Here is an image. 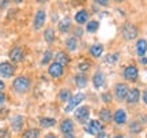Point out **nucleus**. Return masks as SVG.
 <instances>
[{"label": "nucleus", "mask_w": 147, "mask_h": 138, "mask_svg": "<svg viewBox=\"0 0 147 138\" xmlns=\"http://www.w3.org/2000/svg\"><path fill=\"white\" fill-rule=\"evenodd\" d=\"M102 100H104V101H110V96L106 93V94L102 96Z\"/></svg>", "instance_id": "72a5a7b5"}, {"label": "nucleus", "mask_w": 147, "mask_h": 138, "mask_svg": "<svg viewBox=\"0 0 147 138\" xmlns=\"http://www.w3.org/2000/svg\"><path fill=\"white\" fill-rule=\"evenodd\" d=\"M104 82H105V77L102 75V73H97L93 77V85L95 88H101V86L104 85Z\"/></svg>", "instance_id": "a211bd4d"}, {"label": "nucleus", "mask_w": 147, "mask_h": 138, "mask_svg": "<svg viewBox=\"0 0 147 138\" xmlns=\"http://www.w3.org/2000/svg\"><path fill=\"white\" fill-rule=\"evenodd\" d=\"M55 59H56V63L61 64V66H64V64H67L69 62V58L64 52H59L57 55L55 56Z\"/></svg>", "instance_id": "6ab92c4d"}, {"label": "nucleus", "mask_w": 147, "mask_h": 138, "mask_svg": "<svg viewBox=\"0 0 147 138\" xmlns=\"http://www.w3.org/2000/svg\"><path fill=\"white\" fill-rule=\"evenodd\" d=\"M44 37H45V40H47L48 43H52L53 40H55V32H53V29H47L45 30V33H44Z\"/></svg>", "instance_id": "a878e982"}, {"label": "nucleus", "mask_w": 147, "mask_h": 138, "mask_svg": "<svg viewBox=\"0 0 147 138\" xmlns=\"http://www.w3.org/2000/svg\"><path fill=\"white\" fill-rule=\"evenodd\" d=\"M113 119H115V122L117 123V124H123V123H125V120H127L125 112L123 111V109H119V111H116V114H115V116H113Z\"/></svg>", "instance_id": "dca6fc26"}, {"label": "nucleus", "mask_w": 147, "mask_h": 138, "mask_svg": "<svg viewBox=\"0 0 147 138\" xmlns=\"http://www.w3.org/2000/svg\"><path fill=\"white\" fill-rule=\"evenodd\" d=\"M98 3H100V4H102V5H106V4H108V1H98Z\"/></svg>", "instance_id": "37998d69"}, {"label": "nucleus", "mask_w": 147, "mask_h": 138, "mask_svg": "<svg viewBox=\"0 0 147 138\" xmlns=\"http://www.w3.org/2000/svg\"><path fill=\"white\" fill-rule=\"evenodd\" d=\"M139 97H140L139 89H131V90H128V94H127L125 99L128 103H138Z\"/></svg>", "instance_id": "ddd939ff"}, {"label": "nucleus", "mask_w": 147, "mask_h": 138, "mask_svg": "<svg viewBox=\"0 0 147 138\" xmlns=\"http://www.w3.org/2000/svg\"><path fill=\"white\" fill-rule=\"evenodd\" d=\"M97 29H98V22L97 21H91L87 23V30L89 32H95Z\"/></svg>", "instance_id": "c85d7f7f"}, {"label": "nucleus", "mask_w": 147, "mask_h": 138, "mask_svg": "<svg viewBox=\"0 0 147 138\" xmlns=\"http://www.w3.org/2000/svg\"><path fill=\"white\" fill-rule=\"evenodd\" d=\"M45 138H56V135H53V134H48Z\"/></svg>", "instance_id": "ea45409f"}, {"label": "nucleus", "mask_w": 147, "mask_h": 138, "mask_svg": "<svg viewBox=\"0 0 147 138\" xmlns=\"http://www.w3.org/2000/svg\"><path fill=\"white\" fill-rule=\"evenodd\" d=\"M60 130H61L64 134H72V131H74V123H72V120H69V119L63 120V122L60 123Z\"/></svg>", "instance_id": "f8f14e48"}, {"label": "nucleus", "mask_w": 147, "mask_h": 138, "mask_svg": "<svg viewBox=\"0 0 147 138\" xmlns=\"http://www.w3.org/2000/svg\"><path fill=\"white\" fill-rule=\"evenodd\" d=\"M143 100H144V103L147 104V90L144 92V93H143Z\"/></svg>", "instance_id": "4c0bfd02"}, {"label": "nucleus", "mask_w": 147, "mask_h": 138, "mask_svg": "<svg viewBox=\"0 0 147 138\" xmlns=\"http://www.w3.org/2000/svg\"><path fill=\"white\" fill-rule=\"evenodd\" d=\"M10 59L12 62H22L23 60V51H22L21 48H14V49H11L10 52Z\"/></svg>", "instance_id": "9b49d317"}, {"label": "nucleus", "mask_w": 147, "mask_h": 138, "mask_svg": "<svg viewBox=\"0 0 147 138\" xmlns=\"http://www.w3.org/2000/svg\"><path fill=\"white\" fill-rule=\"evenodd\" d=\"M12 88L14 90L18 92V93H26L30 88V80L26 78V77H18L15 78L14 84H12Z\"/></svg>", "instance_id": "f257e3e1"}, {"label": "nucleus", "mask_w": 147, "mask_h": 138, "mask_svg": "<svg viewBox=\"0 0 147 138\" xmlns=\"http://www.w3.org/2000/svg\"><path fill=\"white\" fill-rule=\"evenodd\" d=\"M51 58H52V52H51V51H47V52H45V55H44V58H42V64L49 63Z\"/></svg>", "instance_id": "7c9ffc66"}, {"label": "nucleus", "mask_w": 147, "mask_h": 138, "mask_svg": "<svg viewBox=\"0 0 147 138\" xmlns=\"http://www.w3.org/2000/svg\"><path fill=\"white\" fill-rule=\"evenodd\" d=\"M102 51H104V47H102L101 44H95V45H93V47L90 48V53H91L94 58H98V56H101Z\"/></svg>", "instance_id": "412c9836"}, {"label": "nucleus", "mask_w": 147, "mask_h": 138, "mask_svg": "<svg viewBox=\"0 0 147 138\" xmlns=\"http://www.w3.org/2000/svg\"><path fill=\"white\" fill-rule=\"evenodd\" d=\"M44 23H45V12L42 10L37 11L36 16H34V29H41L44 26Z\"/></svg>", "instance_id": "1a4fd4ad"}, {"label": "nucleus", "mask_w": 147, "mask_h": 138, "mask_svg": "<svg viewBox=\"0 0 147 138\" xmlns=\"http://www.w3.org/2000/svg\"><path fill=\"white\" fill-rule=\"evenodd\" d=\"M65 138H75L72 134H65Z\"/></svg>", "instance_id": "79ce46f5"}, {"label": "nucleus", "mask_w": 147, "mask_h": 138, "mask_svg": "<svg viewBox=\"0 0 147 138\" xmlns=\"http://www.w3.org/2000/svg\"><path fill=\"white\" fill-rule=\"evenodd\" d=\"M67 48L69 51H75L76 49V40L75 38H68L67 40Z\"/></svg>", "instance_id": "cd10ccee"}, {"label": "nucleus", "mask_w": 147, "mask_h": 138, "mask_svg": "<svg viewBox=\"0 0 147 138\" xmlns=\"http://www.w3.org/2000/svg\"><path fill=\"white\" fill-rule=\"evenodd\" d=\"M84 100V94L83 93H76V94H74L71 99H69V103H68V105L65 107V111L67 112H71L75 108L76 105H79L82 101Z\"/></svg>", "instance_id": "f03ea898"}, {"label": "nucleus", "mask_w": 147, "mask_h": 138, "mask_svg": "<svg viewBox=\"0 0 147 138\" xmlns=\"http://www.w3.org/2000/svg\"><path fill=\"white\" fill-rule=\"evenodd\" d=\"M147 51V43L146 40H139L136 43V53L139 56H144V53Z\"/></svg>", "instance_id": "2eb2a0df"}, {"label": "nucleus", "mask_w": 147, "mask_h": 138, "mask_svg": "<svg viewBox=\"0 0 147 138\" xmlns=\"http://www.w3.org/2000/svg\"><path fill=\"white\" fill-rule=\"evenodd\" d=\"M117 58H119V55H116V53H113V55H109V56H106V62L108 63H115L116 60H117Z\"/></svg>", "instance_id": "2f4dec72"}, {"label": "nucleus", "mask_w": 147, "mask_h": 138, "mask_svg": "<svg viewBox=\"0 0 147 138\" xmlns=\"http://www.w3.org/2000/svg\"><path fill=\"white\" fill-rule=\"evenodd\" d=\"M87 18H89V14H87V11H84V10H80L75 14V21L78 22V23L87 22Z\"/></svg>", "instance_id": "f3484780"}, {"label": "nucleus", "mask_w": 147, "mask_h": 138, "mask_svg": "<svg viewBox=\"0 0 147 138\" xmlns=\"http://www.w3.org/2000/svg\"><path fill=\"white\" fill-rule=\"evenodd\" d=\"M14 66L8 62H4V63H0V77H3V78H10L11 75L14 74Z\"/></svg>", "instance_id": "7ed1b4c3"}, {"label": "nucleus", "mask_w": 147, "mask_h": 138, "mask_svg": "<svg viewBox=\"0 0 147 138\" xmlns=\"http://www.w3.org/2000/svg\"><path fill=\"white\" fill-rule=\"evenodd\" d=\"M75 116L78 119L79 122H86L87 119H89V108L87 107H80L78 108V111L75 112Z\"/></svg>", "instance_id": "9d476101"}, {"label": "nucleus", "mask_w": 147, "mask_h": 138, "mask_svg": "<svg viewBox=\"0 0 147 138\" xmlns=\"http://www.w3.org/2000/svg\"><path fill=\"white\" fill-rule=\"evenodd\" d=\"M123 36H124L127 40H134V38H136V36H138V29L134 26V25L128 23V25H125L124 29H123Z\"/></svg>", "instance_id": "39448f33"}, {"label": "nucleus", "mask_w": 147, "mask_h": 138, "mask_svg": "<svg viewBox=\"0 0 147 138\" xmlns=\"http://www.w3.org/2000/svg\"><path fill=\"white\" fill-rule=\"evenodd\" d=\"M38 135H40V131H38V130H36V128H30V130H27V131L23 133L22 138H38Z\"/></svg>", "instance_id": "5701e85b"}, {"label": "nucleus", "mask_w": 147, "mask_h": 138, "mask_svg": "<svg viewBox=\"0 0 147 138\" xmlns=\"http://www.w3.org/2000/svg\"><path fill=\"white\" fill-rule=\"evenodd\" d=\"M115 94L117 100H124L128 94V88L124 84H119V85L115 88Z\"/></svg>", "instance_id": "0eeeda50"}, {"label": "nucleus", "mask_w": 147, "mask_h": 138, "mask_svg": "<svg viewBox=\"0 0 147 138\" xmlns=\"http://www.w3.org/2000/svg\"><path fill=\"white\" fill-rule=\"evenodd\" d=\"M89 69H90V64L87 63L86 60H84V62H82V63H79V70H80L82 73H86Z\"/></svg>", "instance_id": "c756f323"}, {"label": "nucleus", "mask_w": 147, "mask_h": 138, "mask_svg": "<svg viewBox=\"0 0 147 138\" xmlns=\"http://www.w3.org/2000/svg\"><path fill=\"white\" fill-rule=\"evenodd\" d=\"M11 126H12V128H14L15 131H19V130L23 127V118H22L21 115L14 116L12 120H11Z\"/></svg>", "instance_id": "4468645a"}, {"label": "nucleus", "mask_w": 147, "mask_h": 138, "mask_svg": "<svg viewBox=\"0 0 147 138\" xmlns=\"http://www.w3.org/2000/svg\"><path fill=\"white\" fill-rule=\"evenodd\" d=\"M5 130H3V128H0V138H4L5 137Z\"/></svg>", "instance_id": "e433bc0d"}, {"label": "nucleus", "mask_w": 147, "mask_h": 138, "mask_svg": "<svg viewBox=\"0 0 147 138\" xmlns=\"http://www.w3.org/2000/svg\"><path fill=\"white\" fill-rule=\"evenodd\" d=\"M49 74H51V77H53V78H59V77H61L64 73V69L61 64L59 63H53L49 66Z\"/></svg>", "instance_id": "423d86ee"}, {"label": "nucleus", "mask_w": 147, "mask_h": 138, "mask_svg": "<svg viewBox=\"0 0 147 138\" xmlns=\"http://www.w3.org/2000/svg\"><path fill=\"white\" fill-rule=\"evenodd\" d=\"M124 78L128 81H136L138 78V69L135 66H128L125 70H124Z\"/></svg>", "instance_id": "6e6552de"}, {"label": "nucleus", "mask_w": 147, "mask_h": 138, "mask_svg": "<svg viewBox=\"0 0 147 138\" xmlns=\"http://www.w3.org/2000/svg\"><path fill=\"white\" fill-rule=\"evenodd\" d=\"M102 124H101V122H98V120H91V122L89 123V126L86 127V131L90 134H93V135H98V134L102 133Z\"/></svg>", "instance_id": "20e7f679"}, {"label": "nucleus", "mask_w": 147, "mask_h": 138, "mask_svg": "<svg viewBox=\"0 0 147 138\" xmlns=\"http://www.w3.org/2000/svg\"><path fill=\"white\" fill-rule=\"evenodd\" d=\"M69 90H67V89H63V90H60V93H59V99L61 101H65L69 99Z\"/></svg>", "instance_id": "bb28decb"}, {"label": "nucleus", "mask_w": 147, "mask_h": 138, "mask_svg": "<svg viewBox=\"0 0 147 138\" xmlns=\"http://www.w3.org/2000/svg\"><path fill=\"white\" fill-rule=\"evenodd\" d=\"M115 138H124V137H121V135H116Z\"/></svg>", "instance_id": "c03bdc74"}, {"label": "nucleus", "mask_w": 147, "mask_h": 138, "mask_svg": "<svg viewBox=\"0 0 147 138\" xmlns=\"http://www.w3.org/2000/svg\"><path fill=\"white\" fill-rule=\"evenodd\" d=\"M142 128H140V124H138V123H132L131 124V131H134V133H139Z\"/></svg>", "instance_id": "473e14b6"}, {"label": "nucleus", "mask_w": 147, "mask_h": 138, "mask_svg": "<svg viewBox=\"0 0 147 138\" xmlns=\"http://www.w3.org/2000/svg\"><path fill=\"white\" fill-rule=\"evenodd\" d=\"M55 123H56V120L51 119V118H42L40 120V124L42 127H52V126H55Z\"/></svg>", "instance_id": "b1692460"}, {"label": "nucleus", "mask_w": 147, "mask_h": 138, "mask_svg": "<svg viewBox=\"0 0 147 138\" xmlns=\"http://www.w3.org/2000/svg\"><path fill=\"white\" fill-rule=\"evenodd\" d=\"M4 100H5V96L3 94V93H0V105L4 103Z\"/></svg>", "instance_id": "f704fd0d"}, {"label": "nucleus", "mask_w": 147, "mask_h": 138, "mask_svg": "<svg viewBox=\"0 0 147 138\" xmlns=\"http://www.w3.org/2000/svg\"><path fill=\"white\" fill-rule=\"evenodd\" d=\"M97 138H109V137H108V134L106 133H101V134L97 135Z\"/></svg>", "instance_id": "c9c22d12"}, {"label": "nucleus", "mask_w": 147, "mask_h": 138, "mask_svg": "<svg viewBox=\"0 0 147 138\" xmlns=\"http://www.w3.org/2000/svg\"><path fill=\"white\" fill-rule=\"evenodd\" d=\"M3 89H4V84H3V81H0V93H1Z\"/></svg>", "instance_id": "58836bf2"}, {"label": "nucleus", "mask_w": 147, "mask_h": 138, "mask_svg": "<svg viewBox=\"0 0 147 138\" xmlns=\"http://www.w3.org/2000/svg\"><path fill=\"white\" fill-rule=\"evenodd\" d=\"M75 82H76V85H78L79 88H83V86H86V84H87V78H86V75H83V74H78L75 77Z\"/></svg>", "instance_id": "4be33fe9"}, {"label": "nucleus", "mask_w": 147, "mask_h": 138, "mask_svg": "<svg viewBox=\"0 0 147 138\" xmlns=\"http://www.w3.org/2000/svg\"><path fill=\"white\" fill-rule=\"evenodd\" d=\"M142 63L143 64H147V58H142Z\"/></svg>", "instance_id": "a19ab883"}, {"label": "nucleus", "mask_w": 147, "mask_h": 138, "mask_svg": "<svg viewBox=\"0 0 147 138\" xmlns=\"http://www.w3.org/2000/svg\"><path fill=\"white\" fill-rule=\"evenodd\" d=\"M69 27H71V19L69 18H63L60 23H59V29H60V32H67Z\"/></svg>", "instance_id": "aec40b11"}, {"label": "nucleus", "mask_w": 147, "mask_h": 138, "mask_svg": "<svg viewBox=\"0 0 147 138\" xmlns=\"http://www.w3.org/2000/svg\"><path fill=\"white\" fill-rule=\"evenodd\" d=\"M110 116H112V115H110V111L108 109V108H106V109H102V111L100 112V118H101V120H102V122H105V123L109 122Z\"/></svg>", "instance_id": "393cba45"}]
</instances>
